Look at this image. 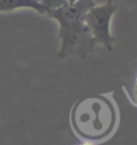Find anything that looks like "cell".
<instances>
[{"mask_svg": "<svg viewBox=\"0 0 137 145\" xmlns=\"http://www.w3.org/2000/svg\"><path fill=\"white\" fill-rule=\"evenodd\" d=\"M40 4L48 12V11H52V10H58L60 7H64L68 3H67V0H40Z\"/></svg>", "mask_w": 137, "mask_h": 145, "instance_id": "obj_5", "label": "cell"}, {"mask_svg": "<svg viewBox=\"0 0 137 145\" xmlns=\"http://www.w3.org/2000/svg\"><path fill=\"white\" fill-rule=\"evenodd\" d=\"M94 5V0H78L75 4H67L64 7L47 12L46 16L55 19L59 24L58 36L61 41L58 52L59 58L78 56L86 59L94 50L96 43L86 24V14Z\"/></svg>", "mask_w": 137, "mask_h": 145, "instance_id": "obj_1", "label": "cell"}, {"mask_svg": "<svg viewBox=\"0 0 137 145\" xmlns=\"http://www.w3.org/2000/svg\"><path fill=\"white\" fill-rule=\"evenodd\" d=\"M18 8H33L38 13H47V10L38 0H0V12H10Z\"/></svg>", "mask_w": 137, "mask_h": 145, "instance_id": "obj_4", "label": "cell"}, {"mask_svg": "<svg viewBox=\"0 0 137 145\" xmlns=\"http://www.w3.org/2000/svg\"><path fill=\"white\" fill-rule=\"evenodd\" d=\"M117 123V110L108 98L88 97L76 102L71 110L73 131L86 140H101L108 137Z\"/></svg>", "mask_w": 137, "mask_h": 145, "instance_id": "obj_2", "label": "cell"}, {"mask_svg": "<svg viewBox=\"0 0 137 145\" xmlns=\"http://www.w3.org/2000/svg\"><path fill=\"white\" fill-rule=\"evenodd\" d=\"M78 145H94L92 142H89V140H86V142H83L81 144H78Z\"/></svg>", "mask_w": 137, "mask_h": 145, "instance_id": "obj_6", "label": "cell"}, {"mask_svg": "<svg viewBox=\"0 0 137 145\" xmlns=\"http://www.w3.org/2000/svg\"><path fill=\"white\" fill-rule=\"evenodd\" d=\"M118 6L113 1L94 5L86 14V24L90 31L94 42L112 50L114 37L111 33V22L117 12Z\"/></svg>", "mask_w": 137, "mask_h": 145, "instance_id": "obj_3", "label": "cell"}, {"mask_svg": "<svg viewBox=\"0 0 137 145\" xmlns=\"http://www.w3.org/2000/svg\"><path fill=\"white\" fill-rule=\"evenodd\" d=\"M78 0H67V3L68 4H75V3H77Z\"/></svg>", "mask_w": 137, "mask_h": 145, "instance_id": "obj_8", "label": "cell"}, {"mask_svg": "<svg viewBox=\"0 0 137 145\" xmlns=\"http://www.w3.org/2000/svg\"><path fill=\"white\" fill-rule=\"evenodd\" d=\"M135 105H137V84L135 86Z\"/></svg>", "mask_w": 137, "mask_h": 145, "instance_id": "obj_7", "label": "cell"}, {"mask_svg": "<svg viewBox=\"0 0 137 145\" xmlns=\"http://www.w3.org/2000/svg\"><path fill=\"white\" fill-rule=\"evenodd\" d=\"M38 1H40V0H38Z\"/></svg>", "mask_w": 137, "mask_h": 145, "instance_id": "obj_9", "label": "cell"}]
</instances>
